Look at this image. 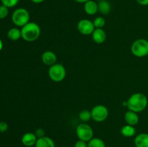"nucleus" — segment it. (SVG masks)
Masks as SVG:
<instances>
[{
  "mask_svg": "<svg viewBox=\"0 0 148 147\" xmlns=\"http://www.w3.org/2000/svg\"><path fill=\"white\" fill-rule=\"evenodd\" d=\"M76 134L78 139L88 142L93 138V130L92 127L87 124L86 122H82L79 124L76 128Z\"/></svg>",
  "mask_w": 148,
  "mask_h": 147,
  "instance_id": "obj_6",
  "label": "nucleus"
},
{
  "mask_svg": "<svg viewBox=\"0 0 148 147\" xmlns=\"http://www.w3.org/2000/svg\"><path fill=\"white\" fill-rule=\"evenodd\" d=\"M84 11L88 15H95L98 12V3L92 0H89L84 4Z\"/></svg>",
  "mask_w": 148,
  "mask_h": 147,
  "instance_id": "obj_13",
  "label": "nucleus"
},
{
  "mask_svg": "<svg viewBox=\"0 0 148 147\" xmlns=\"http://www.w3.org/2000/svg\"><path fill=\"white\" fill-rule=\"evenodd\" d=\"M74 147H88V142L82 141V140H78L75 144Z\"/></svg>",
  "mask_w": 148,
  "mask_h": 147,
  "instance_id": "obj_26",
  "label": "nucleus"
},
{
  "mask_svg": "<svg viewBox=\"0 0 148 147\" xmlns=\"http://www.w3.org/2000/svg\"><path fill=\"white\" fill-rule=\"evenodd\" d=\"M38 138L34 133L28 132L22 136V144L26 147H33L36 145Z\"/></svg>",
  "mask_w": 148,
  "mask_h": 147,
  "instance_id": "obj_10",
  "label": "nucleus"
},
{
  "mask_svg": "<svg viewBox=\"0 0 148 147\" xmlns=\"http://www.w3.org/2000/svg\"><path fill=\"white\" fill-rule=\"evenodd\" d=\"M35 134H36V135L37 136L38 138L46 136V135H45L44 129H43V128H38V129H36V132H35Z\"/></svg>",
  "mask_w": 148,
  "mask_h": 147,
  "instance_id": "obj_24",
  "label": "nucleus"
},
{
  "mask_svg": "<svg viewBox=\"0 0 148 147\" xmlns=\"http://www.w3.org/2000/svg\"><path fill=\"white\" fill-rule=\"evenodd\" d=\"M3 48V43L1 41V40L0 39V50H1V49Z\"/></svg>",
  "mask_w": 148,
  "mask_h": 147,
  "instance_id": "obj_30",
  "label": "nucleus"
},
{
  "mask_svg": "<svg viewBox=\"0 0 148 147\" xmlns=\"http://www.w3.org/2000/svg\"><path fill=\"white\" fill-rule=\"evenodd\" d=\"M95 28H103L106 24V20L103 17H97L92 21Z\"/></svg>",
  "mask_w": 148,
  "mask_h": 147,
  "instance_id": "obj_21",
  "label": "nucleus"
},
{
  "mask_svg": "<svg viewBox=\"0 0 148 147\" xmlns=\"http://www.w3.org/2000/svg\"><path fill=\"white\" fill-rule=\"evenodd\" d=\"M88 147H106V144L101 138H92L88 142Z\"/></svg>",
  "mask_w": 148,
  "mask_h": 147,
  "instance_id": "obj_19",
  "label": "nucleus"
},
{
  "mask_svg": "<svg viewBox=\"0 0 148 147\" xmlns=\"http://www.w3.org/2000/svg\"><path fill=\"white\" fill-rule=\"evenodd\" d=\"M48 74L51 81L54 82H61L66 77V71L63 65L56 63L49 67Z\"/></svg>",
  "mask_w": 148,
  "mask_h": 147,
  "instance_id": "obj_5",
  "label": "nucleus"
},
{
  "mask_svg": "<svg viewBox=\"0 0 148 147\" xmlns=\"http://www.w3.org/2000/svg\"><path fill=\"white\" fill-rule=\"evenodd\" d=\"M41 60L44 64L51 66L56 63L57 56L54 52L51 51V50H46L42 54Z\"/></svg>",
  "mask_w": 148,
  "mask_h": 147,
  "instance_id": "obj_9",
  "label": "nucleus"
},
{
  "mask_svg": "<svg viewBox=\"0 0 148 147\" xmlns=\"http://www.w3.org/2000/svg\"><path fill=\"white\" fill-rule=\"evenodd\" d=\"M12 21L17 27H23L30 22V13L25 8L17 9L12 14Z\"/></svg>",
  "mask_w": 148,
  "mask_h": 147,
  "instance_id": "obj_4",
  "label": "nucleus"
},
{
  "mask_svg": "<svg viewBox=\"0 0 148 147\" xmlns=\"http://www.w3.org/2000/svg\"><path fill=\"white\" fill-rule=\"evenodd\" d=\"M139 4L142 6H147L148 5V0H136Z\"/></svg>",
  "mask_w": 148,
  "mask_h": 147,
  "instance_id": "obj_27",
  "label": "nucleus"
},
{
  "mask_svg": "<svg viewBox=\"0 0 148 147\" xmlns=\"http://www.w3.org/2000/svg\"><path fill=\"white\" fill-rule=\"evenodd\" d=\"M91 35L92 40L97 44H101L106 40V33L103 28H95Z\"/></svg>",
  "mask_w": 148,
  "mask_h": 147,
  "instance_id": "obj_11",
  "label": "nucleus"
},
{
  "mask_svg": "<svg viewBox=\"0 0 148 147\" xmlns=\"http://www.w3.org/2000/svg\"><path fill=\"white\" fill-rule=\"evenodd\" d=\"M79 118L82 122H87L92 119V115H91V111L88 110H83L79 113Z\"/></svg>",
  "mask_w": 148,
  "mask_h": 147,
  "instance_id": "obj_20",
  "label": "nucleus"
},
{
  "mask_svg": "<svg viewBox=\"0 0 148 147\" xmlns=\"http://www.w3.org/2000/svg\"><path fill=\"white\" fill-rule=\"evenodd\" d=\"M78 31L83 35H90L95 30L93 22L88 19H82L79 20L77 25Z\"/></svg>",
  "mask_w": 148,
  "mask_h": 147,
  "instance_id": "obj_8",
  "label": "nucleus"
},
{
  "mask_svg": "<svg viewBox=\"0 0 148 147\" xmlns=\"http://www.w3.org/2000/svg\"><path fill=\"white\" fill-rule=\"evenodd\" d=\"M8 124L5 122H0V133H5L8 130Z\"/></svg>",
  "mask_w": 148,
  "mask_h": 147,
  "instance_id": "obj_25",
  "label": "nucleus"
},
{
  "mask_svg": "<svg viewBox=\"0 0 148 147\" xmlns=\"http://www.w3.org/2000/svg\"><path fill=\"white\" fill-rule=\"evenodd\" d=\"M121 133L123 136L127 137V138H131V137L135 135L136 129L134 126L127 124L121 128Z\"/></svg>",
  "mask_w": 148,
  "mask_h": 147,
  "instance_id": "obj_16",
  "label": "nucleus"
},
{
  "mask_svg": "<svg viewBox=\"0 0 148 147\" xmlns=\"http://www.w3.org/2000/svg\"><path fill=\"white\" fill-rule=\"evenodd\" d=\"M7 37L9 39L12 41H16L18 40L20 37H22L21 30L17 28V27H13L11 28L7 33Z\"/></svg>",
  "mask_w": 148,
  "mask_h": 147,
  "instance_id": "obj_18",
  "label": "nucleus"
},
{
  "mask_svg": "<svg viewBox=\"0 0 148 147\" xmlns=\"http://www.w3.org/2000/svg\"><path fill=\"white\" fill-rule=\"evenodd\" d=\"M147 105L148 99L147 96L140 92L132 95L127 100V108L129 110L137 113L145 110L147 108Z\"/></svg>",
  "mask_w": 148,
  "mask_h": 147,
  "instance_id": "obj_1",
  "label": "nucleus"
},
{
  "mask_svg": "<svg viewBox=\"0 0 148 147\" xmlns=\"http://www.w3.org/2000/svg\"><path fill=\"white\" fill-rule=\"evenodd\" d=\"M22 38L27 42L36 41L40 35V27L34 22H29L21 28Z\"/></svg>",
  "mask_w": 148,
  "mask_h": 147,
  "instance_id": "obj_2",
  "label": "nucleus"
},
{
  "mask_svg": "<svg viewBox=\"0 0 148 147\" xmlns=\"http://www.w3.org/2000/svg\"><path fill=\"white\" fill-rule=\"evenodd\" d=\"M9 8L6 6L0 5V19H4L8 16Z\"/></svg>",
  "mask_w": 148,
  "mask_h": 147,
  "instance_id": "obj_23",
  "label": "nucleus"
},
{
  "mask_svg": "<svg viewBox=\"0 0 148 147\" xmlns=\"http://www.w3.org/2000/svg\"><path fill=\"white\" fill-rule=\"evenodd\" d=\"M98 12L102 14H108L111 10V4L106 0H101L99 1L98 4Z\"/></svg>",
  "mask_w": 148,
  "mask_h": 147,
  "instance_id": "obj_17",
  "label": "nucleus"
},
{
  "mask_svg": "<svg viewBox=\"0 0 148 147\" xmlns=\"http://www.w3.org/2000/svg\"><path fill=\"white\" fill-rule=\"evenodd\" d=\"M131 52L137 58L147 56L148 55V40L144 38L136 40L132 45Z\"/></svg>",
  "mask_w": 148,
  "mask_h": 147,
  "instance_id": "obj_3",
  "label": "nucleus"
},
{
  "mask_svg": "<svg viewBox=\"0 0 148 147\" xmlns=\"http://www.w3.org/2000/svg\"><path fill=\"white\" fill-rule=\"evenodd\" d=\"M35 147H55V143L50 137L44 136L38 138Z\"/></svg>",
  "mask_w": 148,
  "mask_h": 147,
  "instance_id": "obj_15",
  "label": "nucleus"
},
{
  "mask_svg": "<svg viewBox=\"0 0 148 147\" xmlns=\"http://www.w3.org/2000/svg\"><path fill=\"white\" fill-rule=\"evenodd\" d=\"M108 110L105 105H98L91 110V115H92V119L95 122H101L105 121L108 116Z\"/></svg>",
  "mask_w": 148,
  "mask_h": 147,
  "instance_id": "obj_7",
  "label": "nucleus"
},
{
  "mask_svg": "<svg viewBox=\"0 0 148 147\" xmlns=\"http://www.w3.org/2000/svg\"><path fill=\"white\" fill-rule=\"evenodd\" d=\"M134 143L136 147H148V133H142L136 135Z\"/></svg>",
  "mask_w": 148,
  "mask_h": 147,
  "instance_id": "obj_14",
  "label": "nucleus"
},
{
  "mask_svg": "<svg viewBox=\"0 0 148 147\" xmlns=\"http://www.w3.org/2000/svg\"><path fill=\"white\" fill-rule=\"evenodd\" d=\"M98 1H101V0H98Z\"/></svg>",
  "mask_w": 148,
  "mask_h": 147,
  "instance_id": "obj_31",
  "label": "nucleus"
},
{
  "mask_svg": "<svg viewBox=\"0 0 148 147\" xmlns=\"http://www.w3.org/2000/svg\"><path fill=\"white\" fill-rule=\"evenodd\" d=\"M30 1L34 4H40V3L43 2L45 0H30Z\"/></svg>",
  "mask_w": 148,
  "mask_h": 147,
  "instance_id": "obj_28",
  "label": "nucleus"
},
{
  "mask_svg": "<svg viewBox=\"0 0 148 147\" xmlns=\"http://www.w3.org/2000/svg\"><path fill=\"white\" fill-rule=\"evenodd\" d=\"M124 120L127 122V125L135 126L136 125L138 124L139 121H140V118L137 112L128 110L124 114Z\"/></svg>",
  "mask_w": 148,
  "mask_h": 147,
  "instance_id": "obj_12",
  "label": "nucleus"
},
{
  "mask_svg": "<svg viewBox=\"0 0 148 147\" xmlns=\"http://www.w3.org/2000/svg\"><path fill=\"white\" fill-rule=\"evenodd\" d=\"M74 1L77 3H80V4H85L86 1H89V0H74Z\"/></svg>",
  "mask_w": 148,
  "mask_h": 147,
  "instance_id": "obj_29",
  "label": "nucleus"
},
{
  "mask_svg": "<svg viewBox=\"0 0 148 147\" xmlns=\"http://www.w3.org/2000/svg\"><path fill=\"white\" fill-rule=\"evenodd\" d=\"M20 0H1V2L3 5L6 6L8 8L14 7L18 4Z\"/></svg>",
  "mask_w": 148,
  "mask_h": 147,
  "instance_id": "obj_22",
  "label": "nucleus"
}]
</instances>
